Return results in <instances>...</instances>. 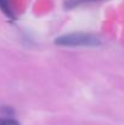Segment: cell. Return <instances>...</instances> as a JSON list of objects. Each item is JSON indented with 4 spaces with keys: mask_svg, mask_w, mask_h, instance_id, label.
<instances>
[{
    "mask_svg": "<svg viewBox=\"0 0 124 125\" xmlns=\"http://www.w3.org/2000/svg\"><path fill=\"white\" fill-rule=\"evenodd\" d=\"M55 44L58 46H71V47H76V46L92 47V46H99L101 44V40L96 35L88 34V33H71L56 38Z\"/></svg>",
    "mask_w": 124,
    "mask_h": 125,
    "instance_id": "6da1fadb",
    "label": "cell"
},
{
    "mask_svg": "<svg viewBox=\"0 0 124 125\" xmlns=\"http://www.w3.org/2000/svg\"><path fill=\"white\" fill-rule=\"evenodd\" d=\"M0 10L9 17V18H15V15H13V12H12V10H11V7H10V4H9V1L7 0H0Z\"/></svg>",
    "mask_w": 124,
    "mask_h": 125,
    "instance_id": "7a4b0ae2",
    "label": "cell"
},
{
    "mask_svg": "<svg viewBox=\"0 0 124 125\" xmlns=\"http://www.w3.org/2000/svg\"><path fill=\"white\" fill-rule=\"evenodd\" d=\"M0 125H21L16 119L6 117V118H0Z\"/></svg>",
    "mask_w": 124,
    "mask_h": 125,
    "instance_id": "3957f363",
    "label": "cell"
},
{
    "mask_svg": "<svg viewBox=\"0 0 124 125\" xmlns=\"http://www.w3.org/2000/svg\"><path fill=\"white\" fill-rule=\"evenodd\" d=\"M0 112H1L4 115H11V114L13 113L12 108H9V107H4V108H1V109H0Z\"/></svg>",
    "mask_w": 124,
    "mask_h": 125,
    "instance_id": "277c9868",
    "label": "cell"
},
{
    "mask_svg": "<svg viewBox=\"0 0 124 125\" xmlns=\"http://www.w3.org/2000/svg\"><path fill=\"white\" fill-rule=\"evenodd\" d=\"M78 1H96V0H71L69 2H78Z\"/></svg>",
    "mask_w": 124,
    "mask_h": 125,
    "instance_id": "5b68a950",
    "label": "cell"
}]
</instances>
